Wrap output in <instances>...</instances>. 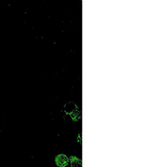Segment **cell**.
<instances>
[{
  "label": "cell",
  "mask_w": 167,
  "mask_h": 167,
  "mask_svg": "<svg viewBox=\"0 0 167 167\" xmlns=\"http://www.w3.org/2000/svg\"><path fill=\"white\" fill-rule=\"evenodd\" d=\"M55 163L58 167H68L70 165L69 157L63 154L55 156Z\"/></svg>",
  "instance_id": "obj_1"
},
{
  "label": "cell",
  "mask_w": 167,
  "mask_h": 167,
  "mask_svg": "<svg viewBox=\"0 0 167 167\" xmlns=\"http://www.w3.org/2000/svg\"><path fill=\"white\" fill-rule=\"evenodd\" d=\"M69 162L71 167H82V160L78 157L71 156Z\"/></svg>",
  "instance_id": "obj_2"
}]
</instances>
